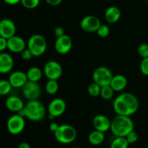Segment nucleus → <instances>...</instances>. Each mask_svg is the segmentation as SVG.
<instances>
[{"instance_id":"obj_1","label":"nucleus","mask_w":148,"mask_h":148,"mask_svg":"<svg viewBox=\"0 0 148 148\" xmlns=\"http://www.w3.org/2000/svg\"><path fill=\"white\" fill-rule=\"evenodd\" d=\"M110 129L115 136L126 137L134 131V123L130 116L117 115L111 120Z\"/></svg>"},{"instance_id":"obj_2","label":"nucleus","mask_w":148,"mask_h":148,"mask_svg":"<svg viewBox=\"0 0 148 148\" xmlns=\"http://www.w3.org/2000/svg\"><path fill=\"white\" fill-rule=\"evenodd\" d=\"M25 117L32 121H39L44 118L46 109L43 103L38 100H30L23 108Z\"/></svg>"},{"instance_id":"obj_3","label":"nucleus","mask_w":148,"mask_h":148,"mask_svg":"<svg viewBox=\"0 0 148 148\" xmlns=\"http://www.w3.org/2000/svg\"><path fill=\"white\" fill-rule=\"evenodd\" d=\"M53 133L55 139L62 144L72 143L77 138L76 129L69 124L60 125Z\"/></svg>"},{"instance_id":"obj_4","label":"nucleus","mask_w":148,"mask_h":148,"mask_svg":"<svg viewBox=\"0 0 148 148\" xmlns=\"http://www.w3.org/2000/svg\"><path fill=\"white\" fill-rule=\"evenodd\" d=\"M47 48L46 39L40 34H34L30 36L27 42V49L32 52L33 57H40Z\"/></svg>"},{"instance_id":"obj_5","label":"nucleus","mask_w":148,"mask_h":148,"mask_svg":"<svg viewBox=\"0 0 148 148\" xmlns=\"http://www.w3.org/2000/svg\"><path fill=\"white\" fill-rule=\"evenodd\" d=\"M113 76L112 73L109 68L104 66L97 68L92 73V79L94 82L102 86H109Z\"/></svg>"},{"instance_id":"obj_6","label":"nucleus","mask_w":148,"mask_h":148,"mask_svg":"<svg viewBox=\"0 0 148 148\" xmlns=\"http://www.w3.org/2000/svg\"><path fill=\"white\" fill-rule=\"evenodd\" d=\"M62 65L55 60L48 61L43 68V73L49 80H58L62 75Z\"/></svg>"},{"instance_id":"obj_7","label":"nucleus","mask_w":148,"mask_h":148,"mask_svg":"<svg viewBox=\"0 0 148 148\" xmlns=\"http://www.w3.org/2000/svg\"><path fill=\"white\" fill-rule=\"evenodd\" d=\"M25 126V122L24 117H22L18 114L13 115L7 120V130L11 134H19L24 130Z\"/></svg>"},{"instance_id":"obj_8","label":"nucleus","mask_w":148,"mask_h":148,"mask_svg":"<svg viewBox=\"0 0 148 148\" xmlns=\"http://www.w3.org/2000/svg\"><path fill=\"white\" fill-rule=\"evenodd\" d=\"M23 96L30 100H37L41 94V89L38 82L27 81L23 87Z\"/></svg>"},{"instance_id":"obj_9","label":"nucleus","mask_w":148,"mask_h":148,"mask_svg":"<svg viewBox=\"0 0 148 148\" xmlns=\"http://www.w3.org/2000/svg\"><path fill=\"white\" fill-rule=\"evenodd\" d=\"M101 25V20L95 15H87L82 19L80 22L81 28L85 32L92 33L96 32Z\"/></svg>"},{"instance_id":"obj_10","label":"nucleus","mask_w":148,"mask_h":148,"mask_svg":"<svg viewBox=\"0 0 148 148\" xmlns=\"http://www.w3.org/2000/svg\"><path fill=\"white\" fill-rule=\"evenodd\" d=\"M16 26L14 22L8 18L0 20V36L9 39L15 35Z\"/></svg>"},{"instance_id":"obj_11","label":"nucleus","mask_w":148,"mask_h":148,"mask_svg":"<svg viewBox=\"0 0 148 148\" xmlns=\"http://www.w3.org/2000/svg\"><path fill=\"white\" fill-rule=\"evenodd\" d=\"M66 108V104L64 100L61 98H56L49 103L48 110L49 115L56 118L63 115Z\"/></svg>"},{"instance_id":"obj_12","label":"nucleus","mask_w":148,"mask_h":148,"mask_svg":"<svg viewBox=\"0 0 148 148\" xmlns=\"http://www.w3.org/2000/svg\"><path fill=\"white\" fill-rule=\"evenodd\" d=\"M72 46V40L68 35L64 34L57 38L55 42V49L60 55H66L71 50Z\"/></svg>"},{"instance_id":"obj_13","label":"nucleus","mask_w":148,"mask_h":148,"mask_svg":"<svg viewBox=\"0 0 148 148\" xmlns=\"http://www.w3.org/2000/svg\"><path fill=\"white\" fill-rule=\"evenodd\" d=\"M25 42L22 37L14 35L7 39V49L14 53H21L25 49Z\"/></svg>"},{"instance_id":"obj_14","label":"nucleus","mask_w":148,"mask_h":148,"mask_svg":"<svg viewBox=\"0 0 148 148\" xmlns=\"http://www.w3.org/2000/svg\"><path fill=\"white\" fill-rule=\"evenodd\" d=\"M8 80L11 84L12 86L14 88H23V86L28 81L27 74L20 71L12 73Z\"/></svg>"},{"instance_id":"obj_15","label":"nucleus","mask_w":148,"mask_h":148,"mask_svg":"<svg viewBox=\"0 0 148 148\" xmlns=\"http://www.w3.org/2000/svg\"><path fill=\"white\" fill-rule=\"evenodd\" d=\"M111 120L104 115H97L92 120V125L95 130L106 132L111 129Z\"/></svg>"},{"instance_id":"obj_16","label":"nucleus","mask_w":148,"mask_h":148,"mask_svg":"<svg viewBox=\"0 0 148 148\" xmlns=\"http://www.w3.org/2000/svg\"><path fill=\"white\" fill-rule=\"evenodd\" d=\"M120 97L123 101L125 102L128 108L130 109L132 115L134 114L139 109V101L137 97L131 93H122L120 94Z\"/></svg>"},{"instance_id":"obj_17","label":"nucleus","mask_w":148,"mask_h":148,"mask_svg":"<svg viewBox=\"0 0 148 148\" xmlns=\"http://www.w3.org/2000/svg\"><path fill=\"white\" fill-rule=\"evenodd\" d=\"M14 60L10 54L1 52L0 54V73H7L12 69Z\"/></svg>"},{"instance_id":"obj_18","label":"nucleus","mask_w":148,"mask_h":148,"mask_svg":"<svg viewBox=\"0 0 148 148\" xmlns=\"http://www.w3.org/2000/svg\"><path fill=\"white\" fill-rule=\"evenodd\" d=\"M5 105L10 111L14 113H18L23 110L25 107V104L22 99L17 96H11L6 100Z\"/></svg>"},{"instance_id":"obj_19","label":"nucleus","mask_w":148,"mask_h":148,"mask_svg":"<svg viewBox=\"0 0 148 148\" xmlns=\"http://www.w3.org/2000/svg\"><path fill=\"white\" fill-rule=\"evenodd\" d=\"M110 86L114 91H121L127 86V78L121 74H118L113 76Z\"/></svg>"},{"instance_id":"obj_20","label":"nucleus","mask_w":148,"mask_h":148,"mask_svg":"<svg viewBox=\"0 0 148 148\" xmlns=\"http://www.w3.org/2000/svg\"><path fill=\"white\" fill-rule=\"evenodd\" d=\"M121 10L115 6L108 7L105 13V17L107 22L109 23H115L121 17Z\"/></svg>"},{"instance_id":"obj_21","label":"nucleus","mask_w":148,"mask_h":148,"mask_svg":"<svg viewBox=\"0 0 148 148\" xmlns=\"http://www.w3.org/2000/svg\"><path fill=\"white\" fill-rule=\"evenodd\" d=\"M105 139L104 132L95 130L91 132L88 136V141L92 145H99Z\"/></svg>"},{"instance_id":"obj_22","label":"nucleus","mask_w":148,"mask_h":148,"mask_svg":"<svg viewBox=\"0 0 148 148\" xmlns=\"http://www.w3.org/2000/svg\"><path fill=\"white\" fill-rule=\"evenodd\" d=\"M26 74H27L28 81H33V82H38L43 75L41 70L38 67L35 66L29 68Z\"/></svg>"},{"instance_id":"obj_23","label":"nucleus","mask_w":148,"mask_h":148,"mask_svg":"<svg viewBox=\"0 0 148 148\" xmlns=\"http://www.w3.org/2000/svg\"><path fill=\"white\" fill-rule=\"evenodd\" d=\"M129 142L126 137L116 136L111 144V148H128Z\"/></svg>"},{"instance_id":"obj_24","label":"nucleus","mask_w":148,"mask_h":148,"mask_svg":"<svg viewBox=\"0 0 148 148\" xmlns=\"http://www.w3.org/2000/svg\"><path fill=\"white\" fill-rule=\"evenodd\" d=\"M46 92L50 95H53L56 94L59 90V84L57 82V80H49L46 84Z\"/></svg>"},{"instance_id":"obj_25","label":"nucleus","mask_w":148,"mask_h":148,"mask_svg":"<svg viewBox=\"0 0 148 148\" xmlns=\"http://www.w3.org/2000/svg\"><path fill=\"white\" fill-rule=\"evenodd\" d=\"M114 91L112 88H111V86H105L101 87V97H102L103 100H111V98L114 96Z\"/></svg>"},{"instance_id":"obj_26","label":"nucleus","mask_w":148,"mask_h":148,"mask_svg":"<svg viewBox=\"0 0 148 148\" xmlns=\"http://www.w3.org/2000/svg\"><path fill=\"white\" fill-rule=\"evenodd\" d=\"M12 86L9 80L3 79L0 81V95H7L11 91Z\"/></svg>"},{"instance_id":"obj_27","label":"nucleus","mask_w":148,"mask_h":148,"mask_svg":"<svg viewBox=\"0 0 148 148\" xmlns=\"http://www.w3.org/2000/svg\"><path fill=\"white\" fill-rule=\"evenodd\" d=\"M101 86H99L98 84L94 82V81L92 83H91V84L88 86V91L90 95L95 97L100 95V94H101Z\"/></svg>"},{"instance_id":"obj_28","label":"nucleus","mask_w":148,"mask_h":148,"mask_svg":"<svg viewBox=\"0 0 148 148\" xmlns=\"http://www.w3.org/2000/svg\"><path fill=\"white\" fill-rule=\"evenodd\" d=\"M96 33L100 37H107L110 33V28L107 25L101 24V26H100V27L98 28V30H97Z\"/></svg>"},{"instance_id":"obj_29","label":"nucleus","mask_w":148,"mask_h":148,"mask_svg":"<svg viewBox=\"0 0 148 148\" xmlns=\"http://www.w3.org/2000/svg\"><path fill=\"white\" fill-rule=\"evenodd\" d=\"M20 2L27 9H34L38 6L40 0H21Z\"/></svg>"},{"instance_id":"obj_30","label":"nucleus","mask_w":148,"mask_h":148,"mask_svg":"<svg viewBox=\"0 0 148 148\" xmlns=\"http://www.w3.org/2000/svg\"><path fill=\"white\" fill-rule=\"evenodd\" d=\"M137 52H138L139 55L142 58H146L148 57V44H141L140 46H138L137 49Z\"/></svg>"},{"instance_id":"obj_31","label":"nucleus","mask_w":148,"mask_h":148,"mask_svg":"<svg viewBox=\"0 0 148 148\" xmlns=\"http://www.w3.org/2000/svg\"><path fill=\"white\" fill-rule=\"evenodd\" d=\"M138 133L136 131H131L130 133H129L128 134H127V136H126V139L128 141L129 144L135 143V142L138 140Z\"/></svg>"},{"instance_id":"obj_32","label":"nucleus","mask_w":148,"mask_h":148,"mask_svg":"<svg viewBox=\"0 0 148 148\" xmlns=\"http://www.w3.org/2000/svg\"><path fill=\"white\" fill-rule=\"evenodd\" d=\"M140 71L143 75L148 76V57L143 59L140 64Z\"/></svg>"},{"instance_id":"obj_33","label":"nucleus","mask_w":148,"mask_h":148,"mask_svg":"<svg viewBox=\"0 0 148 148\" xmlns=\"http://www.w3.org/2000/svg\"><path fill=\"white\" fill-rule=\"evenodd\" d=\"M21 56L22 58H23L24 60H30V59L33 57V54H32V52H30L27 48V49L25 48V49L21 52Z\"/></svg>"},{"instance_id":"obj_34","label":"nucleus","mask_w":148,"mask_h":148,"mask_svg":"<svg viewBox=\"0 0 148 148\" xmlns=\"http://www.w3.org/2000/svg\"><path fill=\"white\" fill-rule=\"evenodd\" d=\"M54 34L57 38L61 37V36H62L64 35V28L62 27L58 26V27L55 28Z\"/></svg>"},{"instance_id":"obj_35","label":"nucleus","mask_w":148,"mask_h":148,"mask_svg":"<svg viewBox=\"0 0 148 148\" xmlns=\"http://www.w3.org/2000/svg\"><path fill=\"white\" fill-rule=\"evenodd\" d=\"M7 49V39L0 36V52Z\"/></svg>"},{"instance_id":"obj_36","label":"nucleus","mask_w":148,"mask_h":148,"mask_svg":"<svg viewBox=\"0 0 148 148\" xmlns=\"http://www.w3.org/2000/svg\"><path fill=\"white\" fill-rule=\"evenodd\" d=\"M46 1L51 6H57L61 4L62 0H46Z\"/></svg>"},{"instance_id":"obj_37","label":"nucleus","mask_w":148,"mask_h":148,"mask_svg":"<svg viewBox=\"0 0 148 148\" xmlns=\"http://www.w3.org/2000/svg\"><path fill=\"white\" fill-rule=\"evenodd\" d=\"M59 125L58 124V123H55V122H53V123H51L50 126H49V129H50V130L52 132H53V133H54V132L57 130V129L59 128Z\"/></svg>"},{"instance_id":"obj_38","label":"nucleus","mask_w":148,"mask_h":148,"mask_svg":"<svg viewBox=\"0 0 148 148\" xmlns=\"http://www.w3.org/2000/svg\"><path fill=\"white\" fill-rule=\"evenodd\" d=\"M4 1L10 5H14V4H17L20 2L21 0H4Z\"/></svg>"},{"instance_id":"obj_39","label":"nucleus","mask_w":148,"mask_h":148,"mask_svg":"<svg viewBox=\"0 0 148 148\" xmlns=\"http://www.w3.org/2000/svg\"><path fill=\"white\" fill-rule=\"evenodd\" d=\"M19 148H31L30 147V145H29L27 142H21L19 145Z\"/></svg>"},{"instance_id":"obj_40","label":"nucleus","mask_w":148,"mask_h":148,"mask_svg":"<svg viewBox=\"0 0 148 148\" xmlns=\"http://www.w3.org/2000/svg\"><path fill=\"white\" fill-rule=\"evenodd\" d=\"M145 1H148V0H145Z\"/></svg>"},{"instance_id":"obj_41","label":"nucleus","mask_w":148,"mask_h":148,"mask_svg":"<svg viewBox=\"0 0 148 148\" xmlns=\"http://www.w3.org/2000/svg\"><path fill=\"white\" fill-rule=\"evenodd\" d=\"M48 148H52V147H48Z\"/></svg>"}]
</instances>
